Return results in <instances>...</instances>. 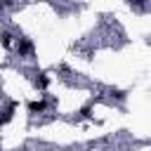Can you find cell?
Here are the masks:
<instances>
[{
  "label": "cell",
  "instance_id": "obj_1",
  "mask_svg": "<svg viewBox=\"0 0 151 151\" xmlns=\"http://www.w3.org/2000/svg\"><path fill=\"white\" fill-rule=\"evenodd\" d=\"M17 47H19V54H21V57H28V54L33 52V42H31L28 38H19V45H17Z\"/></svg>",
  "mask_w": 151,
  "mask_h": 151
},
{
  "label": "cell",
  "instance_id": "obj_2",
  "mask_svg": "<svg viewBox=\"0 0 151 151\" xmlns=\"http://www.w3.org/2000/svg\"><path fill=\"white\" fill-rule=\"evenodd\" d=\"M47 109V101L45 99H38V101H28V111L31 113H42Z\"/></svg>",
  "mask_w": 151,
  "mask_h": 151
},
{
  "label": "cell",
  "instance_id": "obj_3",
  "mask_svg": "<svg viewBox=\"0 0 151 151\" xmlns=\"http://www.w3.org/2000/svg\"><path fill=\"white\" fill-rule=\"evenodd\" d=\"M14 109H17V104H9V106L5 109V113H2V118H0V125H5L7 120H12V116H14Z\"/></svg>",
  "mask_w": 151,
  "mask_h": 151
},
{
  "label": "cell",
  "instance_id": "obj_4",
  "mask_svg": "<svg viewBox=\"0 0 151 151\" xmlns=\"http://www.w3.org/2000/svg\"><path fill=\"white\" fill-rule=\"evenodd\" d=\"M0 42H2V47H12V33L9 31H2L0 33Z\"/></svg>",
  "mask_w": 151,
  "mask_h": 151
},
{
  "label": "cell",
  "instance_id": "obj_5",
  "mask_svg": "<svg viewBox=\"0 0 151 151\" xmlns=\"http://www.w3.org/2000/svg\"><path fill=\"white\" fill-rule=\"evenodd\" d=\"M47 85H50V78H47V76H40V87H42V90H45V87H47Z\"/></svg>",
  "mask_w": 151,
  "mask_h": 151
},
{
  "label": "cell",
  "instance_id": "obj_6",
  "mask_svg": "<svg viewBox=\"0 0 151 151\" xmlns=\"http://www.w3.org/2000/svg\"><path fill=\"white\" fill-rule=\"evenodd\" d=\"M80 116L85 118V116H90V106H83V111H80Z\"/></svg>",
  "mask_w": 151,
  "mask_h": 151
},
{
  "label": "cell",
  "instance_id": "obj_7",
  "mask_svg": "<svg viewBox=\"0 0 151 151\" xmlns=\"http://www.w3.org/2000/svg\"><path fill=\"white\" fill-rule=\"evenodd\" d=\"M127 2H130V5H137V7H142V5H144V0H127Z\"/></svg>",
  "mask_w": 151,
  "mask_h": 151
},
{
  "label": "cell",
  "instance_id": "obj_8",
  "mask_svg": "<svg viewBox=\"0 0 151 151\" xmlns=\"http://www.w3.org/2000/svg\"><path fill=\"white\" fill-rule=\"evenodd\" d=\"M7 2H9V0H0V9H2V7L7 5Z\"/></svg>",
  "mask_w": 151,
  "mask_h": 151
}]
</instances>
